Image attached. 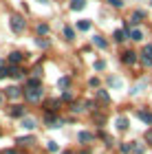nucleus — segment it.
<instances>
[{
  "instance_id": "nucleus-1",
  "label": "nucleus",
  "mask_w": 152,
  "mask_h": 154,
  "mask_svg": "<svg viewBox=\"0 0 152 154\" xmlns=\"http://www.w3.org/2000/svg\"><path fill=\"white\" fill-rule=\"evenodd\" d=\"M9 24H11V31H16V33H22V31H24V26H26V22H24V18H22V16H13Z\"/></svg>"
},
{
  "instance_id": "nucleus-2",
  "label": "nucleus",
  "mask_w": 152,
  "mask_h": 154,
  "mask_svg": "<svg viewBox=\"0 0 152 154\" xmlns=\"http://www.w3.org/2000/svg\"><path fill=\"white\" fill-rule=\"evenodd\" d=\"M20 128H24V130H36V128H38V119H33V117H22Z\"/></svg>"
},
{
  "instance_id": "nucleus-3",
  "label": "nucleus",
  "mask_w": 152,
  "mask_h": 154,
  "mask_svg": "<svg viewBox=\"0 0 152 154\" xmlns=\"http://www.w3.org/2000/svg\"><path fill=\"white\" fill-rule=\"evenodd\" d=\"M26 99H29V101H33V103H36V101H40V97H42V88H29V90H26Z\"/></svg>"
},
{
  "instance_id": "nucleus-4",
  "label": "nucleus",
  "mask_w": 152,
  "mask_h": 154,
  "mask_svg": "<svg viewBox=\"0 0 152 154\" xmlns=\"http://www.w3.org/2000/svg\"><path fill=\"white\" fill-rule=\"evenodd\" d=\"M20 95H22V90H20L18 86H9V88H7L5 90V97H7V99H20Z\"/></svg>"
},
{
  "instance_id": "nucleus-5",
  "label": "nucleus",
  "mask_w": 152,
  "mask_h": 154,
  "mask_svg": "<svg viewBox=\"0 0 152 154\" xmlns=\"http://www.w3.org/2000/svg\"><path fill=\"white\" fill-rule=\"evenodd\" d=\"M137 117H139L143 123L152 125V112H148V110H137Z\"/></svg>"
},
{
  "instance_id": "nucleus-6",
  "label": "nucleus",
  "mask_w": 152,
  "mask_h": 154,
  "mask_svg": "<svg viewBox=\"0 0 152 154\" xmlns=\"http://www.w3.org/2000/svg\"><path fill=\"white\" fill-rule=\"evenodd\" d=\"M24 112H26V108L20 106V103H18V106H16V103L11 106V115H13V117H24Z\"/></svg>"
},
{
  "instance_id": "nucleus-7",
  "label": "nucleus",
  "mask_w": 152,
  "mask_h": 154,
  "mask_svg": "<svg viewBox=\"0 0 152 154\" xmlns=\"http://www.w3.org/2000/svg\"><path fill=\"white\" fill-rule=\"evenodd\" d=\"M115 128H117V130H128V119H126V117H117Z\"/></svg>"
},
{
  "instance_id": "nucleus-8",
  "label": "nucleus",
  "mask_w": 152,
  "mask_h": 154,
  "mask_svg": "<svg viewBox=\"0 0 152 154\" xmlns=\"http://www.w3.org/2000/svg\"><path fill=\"white\" fill-rule=\"evenodd\" d=\"M123 62L132 66L135 62H137V53H135V51H128V53H123Z\"/></svg>"
},
{
  "instance_id": "nucleus-9",
  "label": "nucleus",
  "mask_w": 152,
  "mask_h": 154,
  "mask_svg": "<svg viewBox=\"0 0 152 154\" xmlns=\"http://www.w3.org/2000/svg\"><path fill=\"white\" fill-rule=\"evenodd\" d=\"M9 75L13 77V79H20V77H24V71L20 66H13V68H9Z\"/></svg>"
},
{
  "instance_id": "nucleus-10",
  "label": "nucleus",
  "mask_w": 152,
  "mask_h": 154,
  "mask_svg": "<svg viewBox=\"0 0 152 154\" xmlns=\"http://www.w3.org/2000/svg\"><path fill=\"white\" fill-rule=\"evenodd\" d=\"M86 7V0H71V9L73 11H82Z\"/></svg>"
},
{
  "instance_id": "nucleus-11",
  "label": "nucleus",
  "mask_w": 152,
  "mask_h": 154,
  "mask_svg": "<svg viewBox=\"0 0 152 154\" xmlns=\"http://www.w3.org/2000/svg\"><path fill=\"white\" fill-rule=\"evenodd\" d=\"M22 57H24V55H22V53H18V51H13V53L9 55V62H11V64H20V62H22Z\"/></svg>"
},
{
  "instance_id": "nucleus-12",
  "label": "nucleus",
  "mask_w": 152,
  "mask_h": 154,
  "mask_svg": "<svg viewBox=\"0 0 152 154\" xmlns=\"http://www.w3.org/2000/svg\"><path fill=\"white\" fill-rule=\"evenodd\" d=\"M130 40H135V42L143 40V31L141 29H132V31H130Z\"/></svg>"
},
{
  "instance_id": "nucleus-13",
  "label": "nucleus",
  "mask_w": 152,
  "mask_h": 154,
  "mask_svg": "<svg viewBox=\"0 0 152 154\" xmlns=\"http://www.w3.org/2000/svg\"><path fill=\"white\" fill-rule=\"evenodd\" d=\"M93 44L95 46H99V48H106L108 44H106V40H104L101 35H93Z\"/></svg>"
},
{
  "instance_id": "nucleus-14",
  "label": "nucleus",
  "mask_w": 152,
  "mask_h": 154,
  "mask_svg": "<svg viewBox=\"0 0 152 154\" xmlns=\"http://www.w3.org/2000/svg\"><path fill=\"white\" fill-rule=\"evenodd\" d=\"M143 18H146V13H143V11H135V13H132V18H130V22L137 24V22H139V20H143Z\"/></svg>"
},
{
  "instance_id": "nucleus-15",
  "label": "nucleus",
  "mask_w": 152,
  "mask_h": 154,
  "mask_svg": "<svg viewBox=\"0 0 152 154\" xmlns=\"http://www.w3.org/2000/svg\"><path fill=\"white\" fill-rule=\"evenodd\" d=\"M113 38H115V42H123V40H126V31H123V29H117Z\"/></svg>"
},
{
  "instance_id": "nucleus-16",
  "label": "nucleus",
  "mask_w": 152,
  "mask_h": 154,
  "mask_svg": "<svg viewBox=\"0 0 152 154\" xmlns=\"http://www.w3.org/2000/svg\"><path fill=\"white\" fill-rule=\"evenodd\" d=\"M77 29H79V31H88V29H91V20H79V22H77Z\"/></svg>"
},
{
  "instance_id": "nucleus-17",
  "label": "nucleus",
  "mask_w": 152,
  "mask_h": 154,
  "mask_svg": "<svg viewBox=\"0 0 152 154\" xmlns=\"http://www.w3.org/2000/svg\"><path fill=\"white\" fill-rule=\"evenodd\" d=\"M77 139H79V143H86V141H91V139H93V134H91V132H79Z\"/></svg>"
},
{
  "instance_id": "nucleus-18",
  "label": "nucleus",
  "mask_w": 152,
  "mask_h": 154,
  "mask_svg": "<svg viewBox=\"0 0 152 154\" xmlns=\"http://www.w3.org/2000/svg\"><path fill=\"white\" fill-rule=\"evenodd\" d=\"M33 141V137H18L16 139V143H20V145H29Z\"/></svg>"
},
{
  "instance_id": "nucleus-19",
  "label": "nucleus",
  "mask_w": 152,
  "mask_h": 154,
  "mask_svg": "<svg viewBox=\"0 0 152 154\" xmlns=\"http://www.w3.org/2000/svg\"><path fill=\"white\" fill-rule=\"evenodd\" d=\"M64 38H66V40H73V38H75V31L71 29V26H64Z\"/></svg>"
},
{
  "instance_id": "nucleus-20",
  "label": "nucleus",
  "mask_w": 152,
  "mask_h": 154,
  "mask_svg": "<svg viewBox=\"0 0 152 154\" xmlns=\"http://www.w3.org/2000/svg\"><path fill=\"white\" fill-rule=\"evenodd\" d=\"M46 150H49L51 154H55V152H57L60 148H57V143H55V141H49V143H46Z\"/></svg>"
},
{
  "instance_id": "nucleus-21",
  "label": "nucleus",
  "mask_w": 152,
  "mask_h": 154,
  "mask_svg": "<svg viewBox=\"0 0 152 154\" xmlns=\"http://www.w3.org/2000/svg\"><path fill=\"white\" fill-rule=\"evenodd\" d=\"M110 86H115V88H121V79H119V77H110Z\"/></svg>"
},
{
  "instance_id": "nucleus-22",
  "label": "nucleus",
  "mask_w": 152,
  "mask_h": 154,
  "mask_svg": "<svg viewBox=\"0 0 152 154\" xmlns=\"http://www.w3.org/2000/svg\"><path fill=\"white\" fill-rule=\"evenodd\" d=\"M110 2V7H115V9H121L123 7V0H108Z\"/></svg>"
},
{
  "instance_id": "nucleus-23",
  "label": "nucleus",
  "mask_w": 152,
  "mask_h": 154,
  "mask_svg": "<svg viewBox=\"0 0 152 154\" xmlns=\"http://www.w3.org/2000/svg\"><path fill=\"white\" fill-rule=\"evenodd\" d=\"M97 97H99V99H104V101H108V99H110V95H108V93H106L104 88H101L99 93H97Z\"/></svg>"
},
{
  "instance_id": "nucleus-24",
  "label": "nucleus",
  "mask_w": 152,
  "mask_h": 154,
  "mask_svg": "<svg viewBox=\"0 0 152 154\" xmlns=\"http://www.w3.org/2000/svg\"><path fill=\"white\" fill-rule=\"evenodd\" d=\"M104 68H106V62H101V60L95 62V71H104Z\"/></svg>"
},
{
  "instance_id": "nucleus-25",
  "label": "nucleus",
  "mask_w": 152,
  "mask_h": 154,
  "mask_svg": "<svg viewBox=\"0 0 152 154\" xmlns=\"http://www.w3.org/2000/svg\"><path fill=\"white\" fill-rule=\"evenodd\" d=\"M121 152H123V154H130V152H132V145H130V143H123V145H121Z\"/></svg>"
},
{
  "instance_id": "nucleus-26",
  "label": "nucleus",
  "mask_w": 152,
  "mask_h": 154,
  "mask_svg": "<svg viewBox=\"0 0 152 154\" xmlns=\"http://www.w3.org/2000/svg\"><path fill=\"white\" fill-rule=\"evenodd\" d=\"M38 33H42V35H44V33H49V24H40L38 26Z\"/></svg>"
},
{
  "instance_id": "nucleus-27",
  "label": "nucleus",
  "mask_w": 152,
  "mask_h": 154,
  "mask_svg": "<svg viewBox=\"0 0 152 154\" xmlns=\"http://www.w3.org/2000/svg\"><path fill=\"white\" fill-rule=\"evenodd\" d=\"M88 86H99V79H97V77H93V79H88Z\"/></svg>"
},
{
  "instance_id": "nucleus-28",
  "label": "nucleus",
  "mask_w": 152,
  "mask_h": 154,
  "mask_svg": "<svg viewBox=\"0 0 152 154\" xmlns=\"http://www.w3.org/2000/svg\"><path fill=\"white\" fill-rule=\"evenodd\" d=\"M9 75V68H5V66H0V79H2V77H7Z\"/></svg>"
},
{
  "instance_id": "nucleus-29",
  "label": "nucleus",
  "mask_w": 152,
  "mask_h": 154,
  "mask_svg": "<svg viewBox=\"0 0 152 154\" xmlns=\"http://www.w3.org/2000/svg\"><path fill=\"white\" fill-rule=\"evenodd\" d=\"M68 82H71V79H68V77H62V79H60V88H64V86H68Z\"/></svg>"
},
{
  "instance_id": "nucleus-30",
  "label": "nucleus",
  "mask_w": 152,
  "mask_h": 154,
  "mask_svg": "<svg viewBox=\"0 0 152 154\" xmlns=\"http://www.w3.org/2000/svg\"><path fill=\"white\" fill-rule=\"evenodd\" d=\"M36 44L44 48V46H49V40H36Z\"/></svg>"
},
{
  "instance_id": "nucleus-31",
  "label": "nucleus",
  "mask_w": 152,
  "mask_h": 154,
  "mask_svg": "<svg viewBox=\"0 0 152 154\" xmlns=\"http://www.w3.org/2000/svg\"><path fill=\"white\" fill-rule=\"evenodd\" d=\"M132 150H135L137 154H143V145H139V143H137V145H132Z\"/></svg>"
},
{
  "instance_id": "nucleus-32",
  "label": "nucleus",
  "mask_w": 152,
  "mask_h": 154,
  "mask_svg": "<svg viewBox=\"0 0 152 154\" xmlns=\"http://www.w3.org/2000/svg\"><path fill=\"white\" fill-rule=\"evenodd\" d=\"M82 110H84V108H82V103H75V106H73V112H82Z\"/></svg>"
},
{
  "instance_id": "nucleus-33",
  "label": "nucleus",
  "mask_w": 152,
  "mask_h": 154,
  "mask_svg": "<svg viewBox=\"0 0 152 154\" xmlns=\"http://www.w3.org/2000/svg\"><path fill=\"white\" fill-rule=\"evenodd\" d=\"M0 154H18L16 150H13V148H9V150H2V152H0Z\"/></svg>"
},
{
  "instance_id": "nucleus-34",
  "label": "nucleus",
  "mask_w": 152,
  "mask_h": 154,
  "mask_svg": "<svg viewBox=\"0 0 152 154\" xmlns=\"http://www.w3.org/2000/svg\"><path fill=\"white\" fill-rule=\"evenodd\" d=\"M146 141H148V143H152V130H148V134H146Z\"/></svg>"
},
{
  "instance_id": "nucleus-35",
  "label": "nucleus",
  "mask_w": 152,
  "mask_h": 154,
  "mask_svg": "<svg viewBox=\"0 0 152 154\" xmlns=\"http://www.w3.org/2000/svg\"><path fill=\"white\" fill-rule=\"evenodd\" d=\"M2 99H5V95H2V93H0V103H2Z\"/></svg>"
},
{
  "instance_id": "nucleus-36",
  "label": "nucleus",
  "mask_w": 152,
  "mask_h": 154,
  "mask_svg": "<svg viewBox=\"0 0 152 154\" xmlns=\"http://www.w3.org/2000/svg\"><path fill=\"white\" fill-rule=\"evenodd\" d=\"M40 2H42V5H46V2H49V0H40Z\"/></svg>"
},
{
  "instance_id": "nucleus-37",
  "label": "nucleus",
  "mask_w": 152,
  "mask_h": 154,
  "mask_svg": "<svg viewBox=\"0 0 152 154\" xmlns=\"http://www.w3.org/2000/svg\"><path fill=\"white\" fill-rule=\"evenodd\" d=\"M62 154H73V152H62Z\"/></svg>"
}]
</instances>
